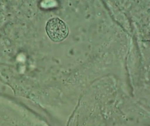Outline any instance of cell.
Returning a JSON list of instances; mask_svg holds the SVG:
<instances>
[{
	"instance_id": "1",
	"label": "cell",
	"mask_w": 150,
	"mask_h": 126,
	"mask_svg": "<svg viewBox=\"0 0 150 126\" xmlns=\"http://www.w3.org/2000/svg\"><path fill=\"white\" fill-rule=\"evenodd\" d=\"M46 30L49 38L55 42L63 41L68 34V30L66 24L58 18H52L47 22Z\"/></svg>"
}]
</instances>
